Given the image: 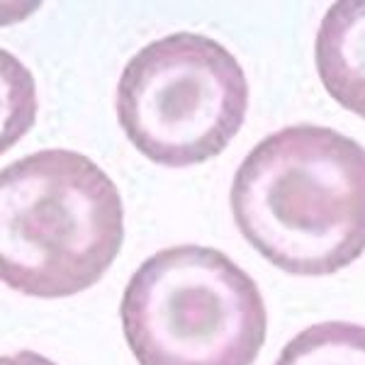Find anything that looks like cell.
Returning a JSON list of instances; mask_svg holds the SVG:
<instances>
[{
    "label": "cell",
    "instance_id": "6",
    "mask_svg": "<svg viewBox=\"0 0 365 365\" xmlns=\"http://www.w3.org/2000/svg\"><path fill=\"white\" fill-rule=\"evenodd\" d=\"M275 365H365V327L322 322L299 331Z\"/></svg>",
    "mask_w": 365,
    "mask_h": 365
},
{
    "label": "cell",
    "instance_id": "4",
    "mask_svg": "<svg viewBox=\"0 0 365 365\" xmlns=\"http://www.w3.org/2000/svg\"><path fill=\"white\" fill-rule=\"evenodd\" d=\"M115 110L141 156L166 168L197 166L220 156L244 127L249 81L227 46L175 32L129 58Z\"/></svg>",
    "mask_w": 365,
    "mask_h": 365
},
{
    "label": "cell",
    "instance_id": "3",
    "mask_svg": "<svg viewBox=\"0 0 365 365\" xmlns=\"http://www.w3.org/2000/svg\"><path fill=\"white\" fill-rule=\"evenodd\" d=\"M120 319L139 365H253L268 331L256 280L207 246L146 258L127 282Z\"/></svg>",
    "mask_w": 365,
    "mask_h": 365
},
{
    "label": "cell",
    "instance_id": "5",
    "mask_svg": "<svg viewBox=\"0 0 365 365\" xmlns=\"http://www.w3.org/2000/svg\"><path fill=\"white\" fill-rule=\"evenodd\" d=\"M314 63L329 96L365 120V0H339L327 10L317 29Z\"/></svg>",
    "mask_w": 365,
    "mask_h": 365
},
{
    "label": "cell",
    "instance_id": "7",
    "mask_svg": "<svg viewBox=\"0 0 365 365\" xmlns=\"http://www.w3.org/2000/svg\"><path fill=\"white\" fill-rule=\"evenodd\" d=\"M0 365H56L54 361L44 358L42 353L34 351H17L13 356H3L0 358Z\"/></svg>",
    "mask_w": 365,
    "mask_h": 365
},
{
    "label": "cell",
    "instance_id": "2",
    "mask_svg": "<svg viewBox=\"0 0 365 365\" xmlns=\"http://www.w3.org/2000/svg\"><path fill=\"white\" fill-rule=\"evenodd\" d=\"M125 244L120 190L93 158L42 149L0 173V278L39 299L100 282Z\"/></svg>",
    "mask_w": 365,
    "mask_h": 365
},
{
    "label": "cell",
    "instance_id": "1",
    "mask_svg": "<svg viewBox=\"0 0 365 365\" xmlns=\"http://www.w3.org/2000/svg\"><path fill=\"white\" fill-rule=\"evenodd\" d=\"M232 215L275 268L339 273L365 251V149L331 127L278 129L237 168Z\"/></svg>",
    "mask_w": 365,
    "mask_h": 365
}]
</instances>
